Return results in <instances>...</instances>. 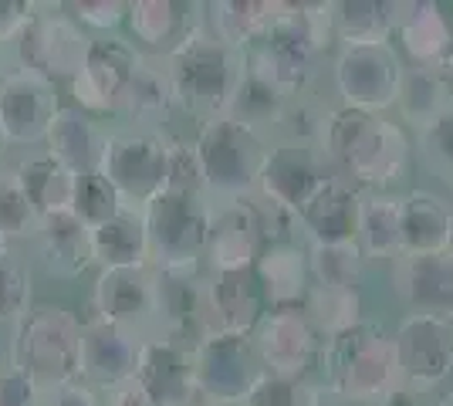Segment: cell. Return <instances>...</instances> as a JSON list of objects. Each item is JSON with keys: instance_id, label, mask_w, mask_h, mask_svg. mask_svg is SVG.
<instances>
[{"instance_id": "obj_1", "label": "cell", "mask_w": 453, "mask_h": 406, "mask_svg": "<svg viewBox=\"0 0 453 406\" xmlns=\"http://www.w3.org/2000/svg\"><path fill=\"white\" fill-rule=\"evenodd\" d=\"M319 146L328 166L359 194H396V187L413 170L416 142L410 129L379 112L335 105L325 112Z\"/></svg>"}, {"instance_id": "obj_2", "label": "cell", "mask_w": 453, "mask_h": 406, "mask_svg": "<svg viewBox=\"0 0 453 406\" xmlns=\"http://www.w3.org/2000/svg\"><path fill=\"white\" fill-rule=\"evenodd\" d=\"M321 387L362 406H379L399 389V366L393 332L379 322H359L356 329L325 339L319 363Z\"/></svg>"}, {"instance_id": "obj_3", "label": "cell", "mask_w": 453, "mask_h": 406, "mask_svg": "<svg viewBox=\"0 0 453 406\" xmlns=\"http://www.w3.org/2000/svg\"><path fill=\"white\" fill-rule=\"evenodd\" d=\"M11 366L48 393L81 379V315L51 302L31 305L14 322Z\"/></svg>"}, {"instance_id": "obj_4", "label": "cell", "mask_w": 453, "mask_h": 406, "mask_svg": "<svg viewBox=\"0 0 453 406\" xmlns=\"http://www.w3.org/2000/svg\"><path fill=\"white\" fill-rule=\"evenodd\" d=\"M193 149L203 170L207 196L241 200L261 187V173L271 153V135L230 116H217L196 126Z\"/></svg>"}, {"instance_id": "obj_5", "label": "cell", "mask_w": 453, "mask_h": 406, "mask_svg": "<svg viewBox=\"0 0 453 406\" xmlns=\"http://www.w3.org/2000/svg\"><path fill=\"white\" fill-rule=\"evenodd\" d=\"M166 68L176 92V112L189 116L196 126L226 116L241 78V51L226 48L200 24V31L166 58Z\"/></svg>"}, {"instance_id": "obj_6", "label": "cell", "mask_w": 453, "mask_h": 406, "mask_svg": "<svg viewBox=\"0 0 453 406\" xmlns=\"http://www.w3.org/2000/svg\"><path fill=\"white\" fill-rule=\"evenodd\" d=\"M139 213L150 237V268L203 271L213 217V203H207V196H183L166 190Z\"/></svg>"}, {"instance_id": "obj_7", "label": "cell", "mask_w": 453, "mask_h": 406, "mask_svg": "<svg viewBox=\"0 0 453 406\" xmlns=\"http://www.w3.org/2000/svg\"><path fill=\"white\" fill-rule=\"evenodd\" d=\"M170 135L163 129H115L109 133L98 173L112 183L129 211H142L166 194Z\"/></svg>"}, {"instance_id": "obj_8", "label": "cell", "mask_w": 453, "mask_h": 406, "mask_svg": "<svg viewBox=\"0 0 453 406\" xmlns=\"http://www.w3.org/2000/svg\"><path fill=\"white\" fill-rule=\"evenodd\" d=\"M406 61L393 41L382 44H342L332 61V88L339 109L359 112H389L396 109Z\"/></svg>"}, {"instance_id": "obj_9", "label": "cell", "mask_w": 453, "mask_h": 406, "mask_svg": "<svg viewBox=\"0 0 453 406\" xmlns=\"http://www.w3.org/2000/svg\"><path fill=\"white\" fill-rule=\"evenodd\" d=\"M399 387L436 396L453 383V318L403 315L393 332Z\"/></svg>"}, {"instance_id": "obj_10", "label": "cell", "mask_w": 453, "mask_h": 406, "mask_svg": "<svg viewBox=\"0 0 453 406\" xmlns=\"http://www.w3.org/2000/svg\"><path fill=\"white\" fill-rule=\"evenodd\" d=\"M254 349L267 376L291 379V383H308L321 363V332L311 326L302 305H284L271 309L254 329Z\"/></svg>"}, {"instance_id": "obj_11", "label": "cell", "mask_w": 453, "mask_h": 406, "mask_svg": "<svg viewBox=\"0 0 453 406\" xmlns=\"http://www.w3.org/2000/svg\"><path fill=\"white\" fill-rule=\"evenodd\" d=\"M20 55V68L48 78V81H75L78 72L85 68L92 34L81 31L75 20L68 18L65 7H55L48 14H35L27 27L14 41Z\"/></svg>"}, {"instance_id": "obj_12", "label": "cell", "mask_w": 453, "mask_h": 406, "mask_svg": "<svg viewBox=\"0 0 453 406\" xmlns=\"http://www.w3.org/2000/svg\"><path fill=\"white\" fill-rule=\"evenodd\" d=\"M193 363H196L200 403L241 406L250 387L265 376L254 339L234 335V332H213L207 342L193 352Z\"/></svg>"}, {"instance_id": "obj_13", "label": "cell", "mask_w": 453, "mask_h": 406, "mask_svg": "<svg viewBox=\"0 0 453 406\" xmlns=\"http://www.w3.org/2000/svg\"><path fill=\"white\" fill-rule=\"evenodd\" d=\"M142 51L133 41L122 38H92L85 68L72 81V105H78L88 116H119L122 96L135 75V65Z\"/></svg>"}, {"instance_id": "obj_14", "label": "cell", "mask_w": 453, "mask_h": 406, "mask_svg": "<svg viewBox=\"0 0 453 406\" xmlns=\"http://www.w3.org/2000/svg\"><path fill=\"white\" fill-rule=\"evenodd\" d=\"M61 92L55 81L35 75L27 68H14L0 75V126L7 142L38 146L48 139V129L61 112Z\"/></svg>"}, {"instance_id": "obj_15", "label": "cell", "mask_w": 453, "mask_h": 406, "mask_svg": "<svg viewBox=\"0 0 453 406\" xmlns=\"http://www.w3.org/2000/svg\"><path fill=\"white\" fill-rule=\"evenodd\" d=\"M393 44L413 68H436L453 51V4L393 0Z\"/></svg>"}, {"instance_id": "obj_16", "label": "cell", "mask_w": 453, "mask_h": 406, "mask_svg": "<svg viewBox=\"0 0 453 406\" xmlns=\"http://www.w3.org/2000/svg\"><path fill=\"white\" fill-rule=\"evenodd\" d=\"M389 278L406 315L453 318V251L399 254L389 261Z\"/></svg>"}, {"instance_id": "obj_17", "label": "cell", "mask_w": 453, "mask_h": 406, "mask_svg": "<svg viewBox=\"0 0 453 406\" xmlns=\"http://www.w3.org/2000/svg\"><path fill=\"white\" fill-rule=\"evenodd\" d=\"M142 342V332L81 315V379L92 383L98 393L133 379Z\"/></svg>"}, {"instance_id": "obj_18", "label": "cell", "mask_w": 453, "mask_h": 406, "mask_svg": "<svg viewBox=\"0 0 453 406\" xmlns=\"http://www.w3.org/2000/svg\"><path fill=\"white\" fill-rule=\"evenodd\" d=\"M88 315L126 326L142 335L156 332V285L152 268H115L102 271L88 298Z\"/></svg>"}, {"instance_id": "obj_19", "label": "cell", "mask_w": 453, "mask_h": 406, "mask_svg": "<svg viewBox=\"0 0 453 406\" xmlns=\"http://www.w3.org/2000/svg\"><path fill=\"white\" fill-rule=\"evenodd\" d=\"M335 173L321 153L319 142H271L265 173H261V194L284 203L298 213L308 196L319 190L328 176Z\"/></svg>"}, {"instance_id": "obj_20", "label": "cell", "mask_w": 453, "mask_h": 406, "mask_svg": "<svg viewBox=\"0 0 453 406\" xmlns=\"http://www.w3.org/2000/svg\"><path fill=\"white\" fill-rule=\"evenodd\" d=\"M135 379L152 396L156 406H193L196 396V363L193 352L166 335H146L139 349Z\"/></svg>"}, {"instance_id": "obj_21", "label": "cell", "mask_w": 453, "mask_h": 406, "mask_svg": "<svg viewBox=\"0 0 453 406\" xmlns=\"http://www.w3.org/2000/svg\"><path fill=\"white\" fill-rule=\"evenodd\" d=\"M207 288V311L213 332H234V335H254L261 326L271 302L265 295V285L254 268L244 271H210L203 281Z\"/></svg>"}, {"instance_id": "obj_22", "label": "cell", "mask_w": 453, "mask_h": 406, "mask_svg": "<svg viewBox=\"0 0 453 406\" xmlns=\"http://www.w3.org/2000/svg\"><path fill=\"white\" fill-rule=\"evenodd\" d=\"M200 4L183 0H135L126 11V24L133 31L135 48L152 58H170L180 51L203 24Z\"/></svg>"}, {"instance_id": "obj_23", "label": "cell", "mask_w": 453, "mask_h": 406, "mask_svg": "<svg viewBox=\"0 0 453 406\" xmlns=\"http://www.w3.org/2000/svg\"><path fill=\"white\" fill-rule=\"evenodd\" d=\"M362 194L345 180L332 173L315 194L298 207V227L308 244H339L359 237Z\"/></svg>"}, {"instance_id": "obj_24", "label": "cell", "mask_w": 453, "mask_h": 406, "mask_svg": "<svg viewBox=\"0 0 453 406\" xmlns=\"http://www.w3.org/2000/svg\"><path fill=\"white\" fill-rule=\"evenodd\" d=\"M265 251L254 217L247 211L244 196L241 200H217L213 217H210V244L203 268L207 271H244L254 268Z\"/></svg>"}, {"instance_id": "obj_25", "label": "cell", "mask_w": 453, "mask_h": 406, "mask_svg": "<svg viewBox=\"0 0 453 406\" xmlns=\"http://www.w3.org/2000/svg\"><path fill=\"white\" fill-rule=\"evenodd\" d=\"M35 251L48 278L75 281L92 264V237L72 211L48 213L41 217L38 234H35Z\"/></svg>"}, {"instance_id": "obj_26", "label": "cell", "mask_w": 453, "mask_h": 406, "mask_svg": "<svg viewBox=\"0 0 453 406\" xmlns=\"http://www.w3.org/2000/svg\"><path fill=\"white\" fill-rule=\"evenodd\" d=\"M109 142V129L98 126V119L81 112L78 105H61L55 116L48 139H44V153L55 156L61 166H68L75 176L81 173H98L102 166V153Z\"/></svg>"}, {"instance_id": "obj_27", "label": "cell", "mask_w": 453, "mask_h": 406, "mask_svg": "<svg viewBox=\"0 0 453 406\" xmlns=\"http://www.w3.org/2000/svg\"><path fill=\"white\" fill-rule=\"evenodd\" d=\"M453 251V203L434 190L403 194V254Z\"/></svg>"}, {"instance_id": "obj_28", "label": "cell", "mask_w": 453, "mask_h": 406, "mask_svg": "<svg viewBox=\"0 0 453 406\" xmlns=\"http://www.w3.org/2000/svg\"><path fill=\"white\" fill-rule=\"evenodd\" d=\"M176 112V92H173V78L166 68V58H152L142 55L135 65V75L122 96L119 116H126L129 122L142 126V129H159L163 119H170Z\"/></svg>"}, {"instance_id": "obj_29", "label": "cell", "mask_w": 453, "mask_h": 406, "mask_svg": "<svg viewBox=\"0 0 453 406\" xmlns=\"http://www.w3.org/2000/svg\"><path fill=\"white\" fill-rule=\"evenodd\" d=\"M281 4L267 0H224V4H203V27L217 41H224L234 51H247L257 41L267 38L271 24L278 18Z\"/></svg>"}, {"instance_id": "obj_30", "label": "cell", "mask_w": 453, "mask_h": 406, "mask_svg": "<svg viewBox=\"0 0 453 406\" xmlns=\"http://www.w3.org/2000/svg\"><path fill=\"white\" fill-rule=\"evenodd\" d=\"M257 278L265 285V295L271 309L284 305H302L308 288H311V271H308V244H274L265 248L257 257Z\"/></svg>"}, {"instance_id": "obj_31", "label": "cell", "mask_w": 453, "mask_h": 406, "mask_svg": "<svg viewBox=\"0 0 453 406\" xmlns=\"http://www.w3.org/2000/svg\"><path fill=\"white\" fill-rule=\"evenodd\" d=\"M88 237H92V261L102 271L150 268V237H146V224L139 211L126 207L109 224L92 227Z\"/></svg>"}, {"instance_id": "obj_32", "label": "cell", "mask_w": 453, "mask_h": 406, "mask_svg": "<svg viewBox=\"0 0 453 406\" xmlns=\"http://www.w3.org/2000/svg\"><path fill=\"white\" fill-rule=\"evenodd\" d=\"M356 241L365 261H396L403 254V194H362Z\"/></svg>"}, {"instance_id": "obj_33", "label": "cell", "mask_w": 453, "mask_h": 406, "mask_svg": "<svg viewBox=\"0 0 453 406\" xmlns=\"http://www.w3.org/2000/svg\"><path fill=\"white\" fill-rule=\"evenodd\" d=\"M14 176H18V183L24 187V194H27V200L35 203V211L41 217L72 211L78 176L68 166H61L55 156L48 153L27 156L18 170H14Z\"/></svg>"}, {"instance_id": "obj_34", "label": "cell", "mask_w": 453, "mask_h": 406, "mask_svg": "<svg viewBox=\"0 0 453 406\" xmlns=\"http://www.w3.org/2000/svg\"><path fill=\"white\" fill-rule=\"evenodd\" d=\"M332 20L339 48L393 41V0H342L332 4Z\"/></svg>"}, {"instance_id": "obj_35", "label": "cell", "mask_w": 453, "mask_h": 406, "mask_svg": "<svg viewBox=\"0 0 453 406\" xmlns=\"http://www.w3.org/2000/svg\"><path fill=\"white\" fill-rule=\"evenodd\" d=\"M284 105H288V98H284L267 78L244 68V61H241V78H237V88H234V96H230L226 116L271 135V129H274L278 119H281Z\"/></svg>"}, {"instance_id": "obj_36", "label": "cell", "mask_w": 453, "mask_h": 406, "mask_svg": "<svg viewBox=\"0 0 453 406\" xmlns=\"http://www.w3.org/2000/svg\"><path fill=\"white\" fill-rule=\"evenodd\" d=\"M365 254L359 241H339V244H308V271L311 285L321 288H349L362 291L365 278Z\"/></svg>"}, {"instance_id": "obj_37", "label": "cell", "mask_w": 453, "mask_h": 406, "mask_svg": "<svg viewBox=\"0 0 453 406\" xmlns=\"http://www.w3.org/2000/svg\"><path fill=\"white\" fill-rule=\"evenodd\" d=\"M302 309L311 318V326L321 332V339H332V335L356 329L359 322H365V315H362V291L311 285L308 295H304Z\"/></svg>"}, {"instance_id": "obj_38", "label": "cell", "mask_w": 453, "mask_h": 406, "mask_svg": "<svg viewBox=\"0 0 453 406\" xmlns=\"http://www.w3.org/2000/svg\"><path fill=\"white\" fill-rule=\"evenodd\" d=\"M450 102V92L443 88V81L436 75V68H413L406 65L403 72V85H399V98H396V109L406 129H423L430 119Z\"/></svg>"}, {"instance_id": "obj_39", "label": "cell", "mask_w": 453, "mask_h": 406, "mask_svg": "<svg viewBox=\"0 0 453 406\" xmlns=\"http://www.w3.org/2000/svg\"><path fill=\"white\" fill-rule=\"evenodd\" d=\"M122 211H126L122 196H119V190H115L102 173H81L75 180L72 213H75L88 231H92V227H102V224H109V220L119 217Z\"/></svg>"}, {"instance_id": "obj_40", "label": "cell", "mask_w": 453, "mask_h": 406, "mask_svg": "<svg viewBox=\"0 0 453 406\" xmlns=\"http://www.w3.org/2000/svg\"><path fill=\"white\" fill-rule=\"evenodd\" d=\"M41 213L27 200L14 173H0V234L7 241H35Z\"/></svg>"}, {"instance_id": "obj_41", "label": "cell", "mask_w": 453, "mask_h": 406, "mask_svg": "<svg viewBox=\"0 0 453 406\" xmlns=\"http://www.w3.org/2000/svg\"><path fill=\"white\" fill-rule=\"evenodd\" d=\"M416 146L426 159L430 173L453 187V98L416 133Z\"/></svg>"}, {"instance_id": "obj_42", "label": "cell", "mask_w": 453, "mask_h": 406, "mask_svg": "<svg viewBox=\"0 0 453 406\" xmlns=\"http://www.w3.org/2000/svg\"><path fill=\"white\" fill-rule=\"evenodd\" d=\"M166 190L183 196H207L203 170H200V159H196V149H193V139H187V135H170Z\"/></svg>"}, {"instance_id": "obj_43", "label": "cell", "mask_w": 453, "mask_h": 406, "mask_svg": "<svg viewBox=\"0 0 453 406\" xmlns=\"http://www.w3.org/2000/svg\"><path fill=\"white\" fill-rule=\"evenodd\" d=\"M31 309V274L18 257H0V322L14 326Z\"/></svg>"}, {"instance_id": "obj_44", "label": "cell", "mask_w": 453, "mask_h": 406, "mask_svg": "<svg viewBox=\"0 0 453 406\" xmlns=\"http://www.w3.org/2000/svg\"><path fill=\"white\" fill-rule=\"evenodd\" d=\"M65 11H68V18L75 20L81 31L109 38V31H115L119 24H126L129 4H119V0H81V4H65Z\"/></svg>"}, {"instance_id": "obj_45", "label": "cell", "mask_w": 453, "mask_h": 406, "mask_svg": "<svg viewBox=\"0 0 453 406\" xmlns=\"http://www.w3.org/2000/svg\"><path fill=\"white\" fill-rule=\"evenodd\" d=\"M311 389L315 387L308 383H291V379H278L265 372L241 400V406H311Z\"/></svg>"}, {"instance_id": "obj_46", "label": "cell", "mask_w": 453, "mask_h": 406, "mask_svg": "<svg viewBox=\"0 0 453 406\" xmlns=\"http://www.w3.org/2000/svg\"><path fill=\"white\" fill-rule=\"evenodd\" d=\"M0 406H48V389H41L20 369H0Z\"/></svg>"}, {"instance_id": "obj_47", "label": "cell", "mask_w": 453, "mask_h": 406, "mask_svg": "<svg viewBox=\"0 0 453 406\" xmlns=\"http://www.w3.org/2000/svg\"><path fill=\"white\" fill-rule=\"evenodd\" d=\"M31 18H35V4H24V0H0V44H4V41H18L20 31L27 27Z\"/></svg>"}, {"instance_id": "obj_48", "label": "cell", "mask_w": 453, "mask_h": 406, "mask_svg": "<svg viewBox=\"0 0 453 406\" xmlns=\"http://www.w3.org/2000/svg\"><path fill=\"white\" fill-rule=\"evenodd\" d=\"M48 406H102V393L85 383V379H75V383H65L48 393Z\"/></svg>"}, {"instance_id": "obj_49", "label": "cell", "mask_w": 453, "mask_h": 406, "mask_svg": "<svg viewBox=\"0 0 453 406\" xmlns=\"http://www.w3.org/2000/svg\"><path fill=\"white\" fill-rule=\"evenodd\" d=\"M102 406H156L152 403V396L142 389L139 379H126V383H119V387L105 389L102 393Z\"/></svg>"}, {"instance_id": "obj_50", "label": "cell", "mask_w": 453, "mask_h": 406, "mask_svg": "<svg viewBox=\"0 0 453 406\" xmlns=\"http://www.w3.org/2000/svg\"><path fill=\"white\" fill-rule=\"evenodd\" d=\"M379 406H434V396H419V393H413V389L399 387L396 393H389Z\"/></svg>"}, {"instance_id": "obj_51", "label": "cell", "mask_w": 453, "mask_h": 406, "mask_svg": "<svg viewBox=\"0 0 453 406\" xmlns=\"http://www.w3.org/2000/svg\"><path fill=\"white\" fill-rule=\"evenodd\" d=\"M311 406H362V403H352V400H345V396L332 393V389L315 387L311 389Z\"/></svg>"}, {"instance_id": "obj_52", "label": "cell", "mask_w": 453, "mask_h": 406, "mask_svg": "<svg viewBox=\"0 0 453 406\" xmlns=\"http://www.w3.org/2000/svg\"><path fill=\"white\" fill-rule=\"evenodd\" d=\"M11 335H14V326L0 322V369L11 366Z\"/></svg>"}, {"instance_id": "obj_53", "label": "cell", "mask_w": 453, "mask_h": 406, "mask_svg": "<svg viewBox=\"0 0 453 406\" xmlns=\"http://www.w3.org/2000/svg\"><path fill=\"white\" fill-rule=\"evenodd\" d=\"M436 75H440L443 88H447V92H450V98H453V51L443 61H440V65H436Z\"/></svg>"}, {"instance_id": "obj_54", "label": "cell", "mask_w": 453, "mask_h": 406, "mask_svg": "<svg viewBox=\"0 0 453 406\" xmlns=\"http://www.w3.org/2000/svg\"><path fill=\"white\" fill-rule=\"evenodd\" d=\"M434 406H453V387H447L443 393H436Z\"/></svg>"}, {"instance_id": "obj_55", "label": "cell", "mask_w": 453, "mask_h": 406, "mask_svg": "<svg viewBox=\"0 0 453 406\" xmlns=\"http://www.w3.org/2000/svg\"><path fill=\"white\" fill-rule=\"evenodd\" d=\"M7 146H11V142H7V133H4V126H0V163H4V156H7Z\"/></svg>"}, {"instance_id": "obj_56", "label": "cell", "mask_w": 453, "mask_h": 406, "mask_svg": "<svg viewBox=\"0 0 453 406\" xmlns=\"http://www.w3.org/2000/svg\"><path fill=\"white\" fill-rule=\"evenodd\" d=\"M7 254H11V241L0 234V257H7Z\"/></svg>"}, {"instance_id": "obj_57", "label": "cell", "mask_w": 453, "mask_h": 406, "mask_svg": "<svg viewBox=\"0 0 453 406\" xmlns=\"http://www.w3.org/2000/svg\"><path fill=\"white\" fill-rule=\"evenodd\" d=\"M193 406H217V403H193Z\"/></svg>"}]
</instances>
